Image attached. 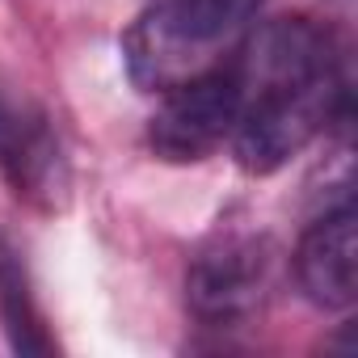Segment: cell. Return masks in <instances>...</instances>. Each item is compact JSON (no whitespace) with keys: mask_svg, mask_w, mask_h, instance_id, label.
Returning a JSON list of instances; mask_svg holds the SVG:
<instances>
[{"mask_svg":"<svg viewBox=\"0 0 358 358\" xmlns=\"http://www.w3.org/2000/svg\"><path fill=\"white\" fill-rule=\"evenodd\" d=\"M257 9L262 0H169L156 13H148L127 38V59L135 80L169 85L173 72L182 68V55L228 38Z\"/></svg>","mask_w":358,"mask_h":358,"instance_id":"obj_3","label":"cell"},{"mask_svg":"<svg viewBox=\"0 0 358 358\" xmlns=\"http://www.w3.org/2000/svg\"><path fill=\"white\" fill-rule=\"evenodd\" d=\"M241 76V93L274 89V85H303L337 72V47L329 30H320L308 17H278L266 22L236 59H228Z\"/></svg>","mask_w":358,"mask_h":358,"instance_id":"obj_6","label":"cell"},{"mask_svg":"<svg viewBox=\"0 0 358 358\" xmlns=\"http://www.w3.org/2000/svg\"><path fill=\"white\" fill-rule=\"evenodd\" d=\"M241 106H245V93H241V76L232 64L186 76L169 85L160 110L152 114L148 143L169 164L203 160L236 131Z\"/></svg>","mask_w":358,"mask_h":358,"instance_id":"obj_2","label":"cell"},{"mask_svg":"<svg viewBox=\"0 0 358 358\" xmlns=\"http://www.w3.org/2000/svg\"><path fill=\"white\" fill-rule=\"evenodd\" d=\"M0 320H5V337H9L13 354H51L55 350V341L43 329V316L34 308L26 266L9 249H0Z\"/></svg>","mask_w":358,"mask_h":358,"instance_id":"obj_8","label":"cell"},{"mask_svg":"<svg viewBox=\"0 0 358 358\" xmlns=\"http://www.w3.org/2000/svg\"><path fill=\"white\" fill-rule=\"evenodd\" d=\"M345 118H350V89L337 72L303 85L257 89L241 106L232 148L241 169L266 177L278 173L291 156H299L329 122H345Z\"/></svg>","mask_w":358,"mask_h":358,"instance_id":"obj_1","label":"cell"},{"mask_svg":"<svg viewBox=\"0 0 358 358\" xmlns=\"http://www.w3.org/2000/svg\"><path fill=\"white\" fill-rule=\"evenodd\" d=\"M270 266H274V249L266 236L220 232L190 262V274H186L190 308L203 320H236L253 312L270 287Z\"/></svg>","mask_w":358,"mask_h":358,"instance_id":"obj_5","label":"cell"},{"mask_svg":"<svg viewBox=\"0 0 358 358\" xmlns=\"http://www.w3.org/2000/svg\"><path fill=\"white\" fill-rule=\"evenodd\" d=\"M295 278L316 308L341 312L358 299V220L350 203H341L299 236Z\"/></svg>","mask_w":358,"mask_h":358,"instance_id":"obj_7","label":"cell"},{"mask_svg":"<svg viewBox=\"0 0 358 358\" xmlns=\"http://www.w3.org/2000/svg\"><path fill=\"white\" fill-rule=\"evenodd\" d=\"M0 173L22 199L38 207H55L68 190L64 148L51 131L47 110L5 72H0Z\"/></svg>","mask_w":358,"mask_h":358,"instance_id":"obj_4","label":"cell"}]
</instances>
